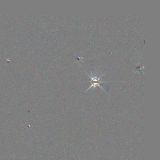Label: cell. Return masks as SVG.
Masks as SVG:
<instances>
[{
	"label": "cell",
	"instance_id": "obj_1",
	"mask_svg": "<svg viewBox=\"0 0 160 160\" xmlns=\"http://www.w3.org/2000/svg\"><path fill=\"white\" fill-rule=\"evenodd\" d=\"M89 76H90V79H91V85H90V88L88 89V90L87 91H88L91 88H92V87H96V86H99L101 88H102L103 89V88L100 86V83L101 82H106V81H102L101 80V76H100V77H98L96 75H93L92 74H91V75H89Z\"/></svg>",
	"mask_w": 160,
	"mask_h": 160
}]
</instances>
